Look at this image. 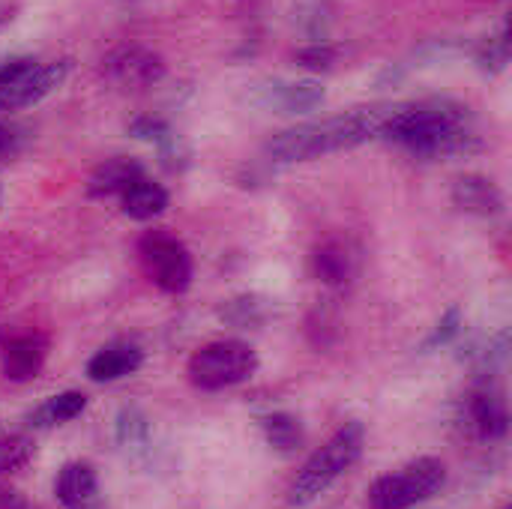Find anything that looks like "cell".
I'll list each match as a JSON object with an SVG mask.
<instances>
[{"label":"cell","mask_w":512,"mask_h":509,"mask_svg":"<svg viewBox=\"0 0 512 509\" xmlns=\"http://www.w3.org/2000/svg\"><path fill=\"white\" fill-rule=\"evenodd\" d=\"M381 138L423 159L471 156L483 147L471 108L456 99L390 102Z\"/></svg>","instance_id":"1"},{"label":"cell","mask_w":512,"mask_h":509,"mask_svg":"<svg viewBox=\"0 0 512 509\" xmlns=\"http://www.w3.org/2000/svg\"><path fill=\"white\" fill-rule=\"evenodd\" d=\"M387 108L390 102L291 126L267 141V156H273L276 162H309V159L360 147L372 138H381Z\"/></svg>","instance_id":"2"},{"label":"cell","mask_w":512,"mask_h":509,"mask_svg":"<svg viewBox=\"0 0 512 509\" xmlns=\"http://www.w3.org/2000/svg\"><path fill=\"white\" fill-rule=\"evenodd\" d=\"M366 447V429L363 423H345L321 450L312 453V459L303 465V471L297 474V480L291 483L288 492V504L291 507H306L312 504L318 495H324L348 468L357 465V459L363 456Z\"/></svg>","instance_id":"3"},{"label":"cell","mask_w":512,"mask_h":509,"mask_svg":"<svg viewBox=\"0 0 512 509\" xmlns=\"http://www.w3.org/2000/svg\"><path fill=\"white\" fill-rule=\"evenodd\" d=\"M258 372V354L237 339H222L198 348L186 366L189 381L204 393H219L249 381Z\"/></svg>","instance_id":"4"},{"label":"cell","mask_w":512,"mask_h":509,"mask_svg":"<svg viewBox=\"0 0 512 509\" xmlns=\"http://www.w3.org/2000/svg\"><path fill=\"white\" fill-rule=\"evenodd\" d=\"M447 483V468L441 459L423 456L396 474H384L369 489L372 509H414L417 504L435 498Z\"/></svg>","instance_id":"5"},{"label":"cell","mask_w":512,"mask_h":509,"mask_svg":"<svg viewBox=\"0 0 512 509\" xmlns=\"http://www.w3.org/2000/svg\"><path fill=\"white\" fill-rule=\"evenodd\" d=\"M69 60L39 63L33 57L0 60V111H21L42 102L54 87L63 84Z\"/></svg>","instance_id":"6"},{"label":"cell","mask_w":512,"mask_h":509,"mask_svg":"<svg viewBox=\"0 0 512 509\" xmlns=\"http://www.w3.org/2000/svg\"><path fill=\"white\" fill-rule=\"evenodd\" d=\"M138 258L147 279L165 294H183L192 285V255L189 249L168 231H147L138 240Z\"/></svg>","instance_id":"7"},{"label":"cell","mask_w":512,"mask_h":509,"mask_svg":"<svg viewBox=\"0 0 512 509\" xmlns=\"http://www.w3.org/2000/svg\"><path fill=\"white\" fill-rule=\"evenodd\" d=\"M456 426L462 429V435H468L471 441H483V444L507 438L510 432L507 399L495 387L471 390L456 408Z\"/></svg>","instance_id":"8"},{"label":"cell","mask_w":512,"mask_h":509,"mask_svg":"<svg viewBox=\"0 0 512 509\" xmlns=\"http://www.w3.org/2000/svg\"><path fill=\"white\" fill-rule=\"evenodd\" d=\"M102 72L120 90H147L165 78V60L144 45H120L102 60Z\"/></svg>","instance_id":"9"},{"label":"cell","mask_w":512,"mask_h":509,"mask_svg":"<svg viewBox=\"0 0 512 509\" xmlns=\"http://www.w3.org/2000/svg\"><path fill=\"white\" fill-rule=\"evenodd\" d=\"M249 99L258 108H267V111L303 114V111H315L324 102V87L318 81H312V78H303V81L270 78V81H258L249 90Z\"/></svg>","instance_id":"10"},{"label":"cell","mask_w":512,"mask_h":509,"mask_svg":"<svg viewBox=\"0 0 512 509\" xmlns=\"http://www.w3.org/2000/svg\"><path fill=\"white\" fill-rule=\"evenodd\" d=\"M45 357H48V336H42V333L12 336L0 351L6 381H15V384L33 381L39 375V369L45 366Z\"/></svg>","instance_id":"11"},{"label":"cell","mask_w":512,"mask_h":509,"mask_svg":"<svg viewBox=\"0 0 512 509\" xmlns=\"http://www.w3.org/2000/svg\"><path fill=\"white\" fill-rule=\"evenodd\" d=\"M450 198H453V204L462 213L477 216V219H495L507 207V198L498 189V183L489 180V177H483V174H465V177H459L453 183Z\"/></svg>","instance_id":"12"},{"label":"cell","mask_w":512,"mask_h":509,"mask_svg":"<svg viewBox=\"0 0 512 509\" xmlns=\"http://www.w3.org/2000/svg\"><path fill=\"white\" fill-rule=\"evenodd\" d=\"M312 267H315V276L330 285V288H342L348 285L357 270H360V249L351 243V240H327L315 249L312 255Z\"/></svg>","instance_id":"13"},{"label":"cell","mask_w":512,"mask_h":509,"mask_svg":"<svg viewBox=\"0 0 512 509\" xmlns=\"http://www.w3.org/2000/svg\"><path fill=\"white\" fill-rule=\"evenodd\" d=\"M141 363H144V351L135 342H111L90 357L87 378L96 384H111L126 375H135Z\"/></svg>","instance_id":"14"},{"label":"cell","mask_w":512,"mask_h":509,"mask_svg":"<svg viewBox=\"0 0 512 509\" xmlns=\"http://www.w3.org/2000/svg\"><path fill=\"white\" fill-rule=\"evenodd\" d=\"M54 495L66 509H96L99 507V480L93 465L87 462H69L60 468Z\"/></svg>","instance_id":"15"},{"label":"cell","mask_w":512,"mask_h":509,"mask_svg":"<svg viewBox=\"0 0 512 509\" xmlns=\"http://www.w3.org/2000/svg\"><path fill=\"white\" fill-rule=\"evenodd\" d=\"M144 177V165L138 159H126V156H117V159H108L102 162L90 180H87V195L90 198H111V195H123L132 183H138Z\"/></svg>","instance_id":"16"},{"label":"cell","mask_w":512,"mask_h":509,"mask_svg":"<svg viewBox=\"0 0 512 509\" xmlns=\"http://www.w3.org/2000/svg\"><path fill=\"white\" fill-rule=\"evenodd\" d=\"M120 207H123V213H126L129 219H135V222H150V219H156V216H162V213L168 210V192H165L159 183L141 177L138 183H132V186L120 195Z\"/></svg>","instance_id":"17"},{"label":"cell","mask_w":512,"mask_h":509,"mask_svg":"<svg viewBox=\"0 0 512 509\" xmlns=\"http://www.w3.org/2000/svg\"><path fill=\"white\" fill-rule=\"evenodd\" d=\"M258 426H261L267 444H270L279 456H294V453L303 447V441H306L303 423H300L297 417L285 414V411H276V414L261 417Z\"/></svg>","instance_id":"18"},{"label":"cell","mask_w":512,"mask_h":509,"mask_svg":"<svg viewBox=\"0 0 512 509\" xmlns=\"http://www.w3.org/2000/svg\"><path fill=\"white\" fill-rule=\"evenodd\" d=\"M84 408H87V396H84V393H75V390H66V393H60V396L45 399V402L30 414V426H36V429L63 426V423L81 417Z\"/></svg>","instance_id":"19"},{"label":"cell","mask_w":512,"mask_h":509,"mask_svg":"<svg viewBox=\"0 0 512 509\" xmlns=\"http://www.w3.org/2000/svg\"><path fill=\"white\" fill-rule=\"evenodd\" d=\"M117 444L129 453H144L150 447V420L141 408H123L117 414Z\"/></svg>","instance_id":"20"},{"label":"cell","mask_w":512,"mask_h":509,"mask_svg":"<svg viewBox=\"0 0 512 509\" xmlns=\"http://www.w3.org/2000/svg\"><path fill=\"white\" fill-rule=\"evenodd\" d=\"M507 63H510V33L507 30H501V36H489V39L480 42V48H477V66L483 72L498 75V72L507 69Z\"/></svg>","instance_id":"21"},{"label":"cell","mask_w":512,"mask_h":509,"mask_svg":"<svg viewBox=\"0 0 512 509\" xmlns=\"http://www.w3.org/2000/svg\"><path fill=\"white\" fill-rule=\"evenodd\" d=\"M222 321L234 324V327H255L264 321V306L258 297H234L222 306Z\"/></svg>","instance_id":"22"},{"label":"cell","mask_w":512,"mask_h":509,"mask_svg":"<svg viewBox=\"0 0 512 509\" xmlns=\"http://www.w3.org/2000/svg\"><path fill=\"white\" fill-rule=\"evenodd\" d=\"M33 456V441L24 435H12V438H0V477L12 474L18 468H24Z\"/></svg>","instance_id":"23"},{"label":"cell","mask_w":512,"mask_h":509,"mask_svg":"<svg viewBox=\"0 0 512 509\" xmlns=\"http://www.w3.org/2000/svg\"><path fill=\"white\" fill-rule=\"evenodd\" d=\"M336 57H339V51H336L330 42H312V45H306V48L297 51V63H300V66H306V69H321V72L333 69Z\"/></svg>","instance_id":"24"},{"label":"cell","mask_w":512,"mask_h":509,"mask_svg":"<svg viewBox=\"0 0 512 509\" xmlns=\"http://www.w3.org/2000/svg\"><path fill=\"white\" fill-rule=\"evenodd\" d=\"M459 333H462V312L453 306V309L438 321L435 333L426 339V345H423V348H426V351H432V348H438V345H450Z\"/></svg>","instance_id":"25"},{"label":"cell","mask_w":512,"mask_h":509,"mask_svg":"<svg viewBox=\"0 0 512 509\" xmlns=\"http://www.w3.org/2000/svg\"><path fill=\"white\" fill-rule=\"evenodd\" d=\"M0 509H36L21 492L12 489H0Z\"/></svg>","instance_id":"26"},{"label":"cell","mask_w":512,"mask_h":509,"mask_svg":"<svg viewBox=\"0 0 512 509\" xmlns=\"http://www.w3.org/2000/svg\"><path fill=\"white\" fill-rule=\"evenodd\" d=\"M9 147H12V132H9V129H6V126L0 123V156H3V153H6Z\"/></svg>","instance_id":"27"},{"label":"cell","mask_w":512,"mask_h":509,"mask_svg":"<svg viewBox=\"0 0 512 509\" xmlns=\"http://www.w3.org/2000/svg\"><path fill=\"white\" fill-rule=\"evenodd\" d=\"M501 509H512V507H501Z\"/></svg>","instance_id":"28"},{"label":"cell","mask_w":512,"mask_h":509,"mask_svg":"<svg viewBox=\"0 0 512 509\" xmlns=\"http://www.w3.org/2000/svg\"><path fill=\"white\" fill-rule=\"evenodd\" d=\"M129 3H135V0H129Z\"/></svg>","instance_id":"29"},{"label":"cell","mask_w":512,"mask_h":509,"mask_svg":"<svg viewBox=\"0 0 512 509\" xmlns=\"http://www.w3.org/2000/svg\"><path fill=\"white\" fill-rule=\"evenodd\" d=\"M0 198H3V192H0Z\"/></svg>","instance_id":"30"}]
</instances>
